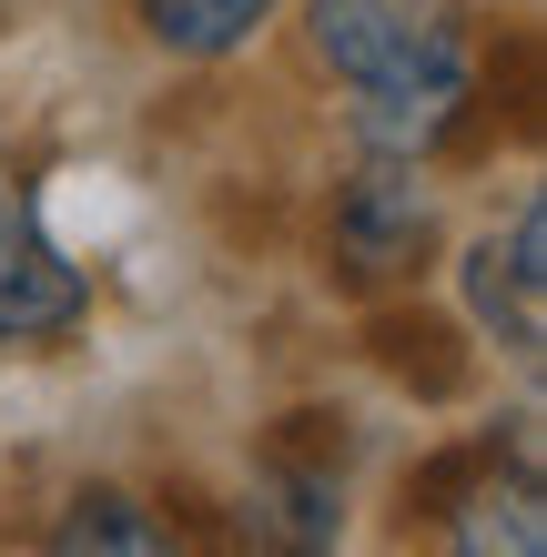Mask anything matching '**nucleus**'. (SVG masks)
<instances>
[{
  "mask_svg": "<svg viewBox=\"0 0 547 557\" xmlns=\"http://www.w3.org/2000/svg\"><path fill=\"white\" fill-rule=\"evenodd\" d=\"M244 557H335L345 537V436L335 446H304V436H274V456L253 467L244 507Z\"/></svg>",
  "mask_w": 547,
  "mask_h": 557,
  "instance_id": "7ed1b4c3",
  "label": "nucleus"
},
{
  "mask_svg": "<svg viewBox=\"0 0 547 557\" xmlns=\"http://www.w3.org/2000/svg\"><path fill=\"white\" fill-rule=\"evenodd\" d=\"M426 244H436V203H426V183H415V162H385L375 152L365 173L335 193V223H325L335 284L385 294V284H406L415 264H426Z\"/></svg>",
  "mask_w": 547,
  "mask_h": 557,
  "instance_id": "f03ea898",
  "label": "nucleus"
},
{
  "mask_svg": "<svg viewBox=\"0 0 547 557\" xmlns=\"http://www.w3.org/2000/svg\"><path fill=\"white\" fill-rule=\"evenodd\" d=\"M375 366L385 375H406L415 396H457V385L476 375V355L457 345V324H436V314H375Z\"/></svg>",
  "mask_w": 547,
  "mask_h": 557,
  "instance_id": "0eeeda50",
  "label": "nucleus"
},
{
  "mask_svg": "<svg viewBox=\"0 0 547 557\" xmlns=\"http://www.w3.org/2000/svg\"><path fill=\"white\" fill-rule=\"evenodd\" d=\"M41 557H203L163 507L122 497V486H91V497L61 507V528L41 537Z\"/></svg>",
  "mask_w": 547,
  "mask_h": 557,
  "instance_id": "423d86ee",
  "label": "nucleus"
},
{
  "mask_svg": "<svg viewBox=\"0 0 547 557\" xmlns=\"http://www.w3.org/2000/svg\"><path fill=\"white\" fill-rule=\"evenodd\" d=\"M467 305L507 355H537V335H547V213L537 203H518L507 244L467 253Z\"/></svg>",
  "mask_w": 547,
  "mask_h": 557,
  "instance_id": "39448f33",
  "label": "nucleus"
},
{
  "mask_svg": "<svg viewBox=\"0 0 547 557\" xmlns=\"http://www.w3.org/2000/svg\"><path fill=\"white\" fill-rule=\"evenodd\" d=\"M91 314V284L82 264L41 234L30 193L0 173V345H41V335H72Z\"/></svg>",
  "mask_w": 547,
  "mask_h": 557,
  "instance_id": "20e7f679",
  "label": "nucleus"
},
{
  "mask_svg": "<svg viewBox=\"0 0 547 557\" xmlns=\"http://www.w3.org/2000/svg\"><path fill=\"white\" fill-rule=\"evenodd\" d=\"M264 21H274V0H142V30L173 61H223V51H244Z\"/></svg>",
  "mask_w": 547,
  "mask_h": 557,
  "instance_id": "6e6552de",
  "label": "nucleus"
},
{
  "mask_svg": "<svg viewBox=\"0 0 547 557\" xmlns=\"http://www.w3.org/2000/svg\"><path fill=\"white\" fill-rule=\"evenodd\" d=\"M314 61L356 91V143L415 162L457 133L476 72V0H304Z\"/></svg>",
  "mask_w": 547,
  "mask_h": 557,
  "instance_id": "f257e3e1",
  "label": "nucleus"
}]
</instances>
